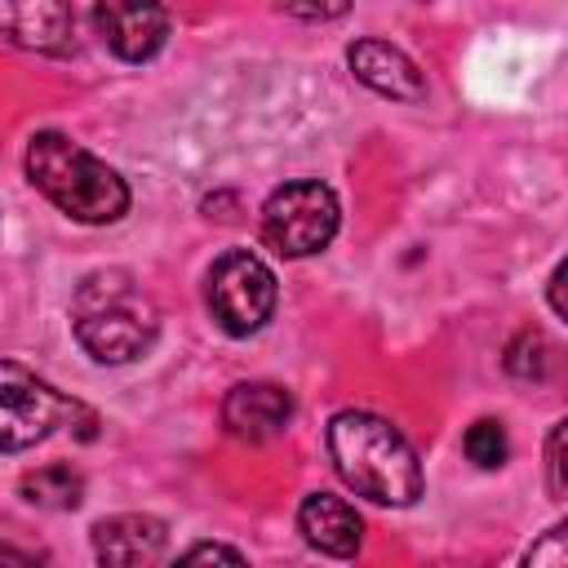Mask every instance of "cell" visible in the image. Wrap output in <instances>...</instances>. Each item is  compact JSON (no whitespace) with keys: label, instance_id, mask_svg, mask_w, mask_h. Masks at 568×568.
Segmentation results:
<instances>
[{"label":"cell","instance_id":"6da1fadb","mask_svg":"<svg viewBox=\"0 0 568 568\" xmlns=\"http://www.w3.org/2000/svg\"><path fill=\"white\" fill-rule=\"evenodd\" d=\"M328 457L346 488L377 506H413L426 488L413 444L368 408H342L328 422Z\"/></svg>","mask_w":568,"mask_h":568},{"label":"cell","instance_id":"7a4b0ae2","mask_svg":"<svg viewBox=\"0 0 568 568\" xmlns=\"http://www.w3.org/2000/svg\"><path fill=\"white\" fill-rule=\"evenodd\" d=\"M22 164H27L31 186L53 209H62L67 217H75L84 226H106V222H120L129 213L124 178L106 160H98L93 151H84L80 142H71L58 129H40L27 142Z\"/></svg>","mask_w":568,"mask_h":568},{"label":"cell","instance_id":"3957f363","mask_svg":"<svg viewBox=\"0 0 568 568\" xmlns=\"http://www.w3.org/2000/svg\"><path fill=\"white\" fill-rule=\"evenodd\" d=\"M71 328L98 364H129L155 346L160 315L129 271H93L75 288Z\"/></svg>","mask_w":568,"mask_h":568},{"label":"cell","instance_id":"277c9868","mask_svg":"<svg viewBox=\"0 0 568 568\" xmlns=\"http://www.w3.org/2000/svg\"><path fill=\"white\" fill-rule=\"evenodd\" d=\"M71 422L93 426V413L44 377H36L27 364L0 359V453L36 448Z\"/></svg>","mask_w":568,"mask_h":568},{"label":"cell","instance_id":"5b68a950","mask_svg":"<svg viewBox=\"0 0 568 568\" xmlns=\"http://www.w3.org/2000/svg\"><path fill=\"white\" fill-rule=\"evenodd\" d=\"M337 222H342V204L315 178L284 182L262 204V240L280 257H311L328 248L337 235Z\"/></svg>","mask_w":568,"mask_h":568},{"label":"cell","instance_id":"8992f818","mask_svg":"<svg viewBox=\"0 0 568 568\" xmlns=\"http://www.w3.org/2000/svg\"><path fill=\"white\" fill-rule=\"evenodd\" d=\"M275 297H280V288H275L271 266L248 248H231L209 266L204 302H209L217 328L231 337L257 333L275 315Z\"/></svg>","mask_w":568,"mask_h":568},{"label":"cell","instance_id":"52a82bcc","mask_svg":"<svg viewBox=\"0 0 568 568\" xmlns=\"http://www.w3.org/2000/svg\"><path fill=\"white\" fill-rule=\"evenodd\" d=\"M93 31L124 62H146L169 40V9L160 0H98Z\"/></svg>","mask_w":568,"mask_h":568},{"label":"cell","instance_id":"ba28073f","mask_svg":"<svg viewBox=\"0 0 568 568\" xmlns=\"http://www.w3.org/2000/svg\"><path fill=\"white\" fill-rule=\"evenodd\" d=\"M0 40L31 53H71L75 49L71 0H0Z\"/></svg>","mask_w":568,"mask_h":568},{"label":"cell","instance_id":"9c48e42d","mask_svg":"<svg viewBox=\"0 0 568 568\" xmlns=\"http://www.w3.org/2000/svg\"><path fill=\"white\" fill-rule=\"evenodd\" d=\"M288 422H293V395L275 382H240L222 399V426L244 444L275 439Z\"/></svg>","mask_w":568,"mask_h":568},{"label":"cell","instance_id":"30bf717a","mask_svg":"<svg viewBox=\"0 0 568 568\" xmlns=\"http://www.w3.org/2000/svg\"><path fill=\"white\" fill-rule=\"evenodd\" d=\"M346 62H351L355 80L368 84L382 98H395V102H422L426 98V75L399 44H386V40L368 36V40H355L346 49Z\"/></svg>","mask_w":568,"mask_h":568},{"label":"cell","instance_id":"8fae6325","mask_svg":"<svg viewBox=\"0 0 568 568\" xmlns=\"http://www.w3.org/2000/svg\"><path fill=\"white\" fill-rule=\"evenodd\" d=\"M297 532L320 555L351 559L359 550V541H364V519L355 515L351 501H342L333 493H306L302 506H297Z\"/></svg>","mask_w":568,"mask_h":568},{"label":"cell","instance_id":"7c38bea8","mask_svg":"<svg viewBox=\"0 0 568 568\" xmlns=\"http://www.w3.org/2000/svg\"><path fill=\"white\" fill-rule=\"evenodd\" d=\"M164 524L155 515H111L93 524V555L102 564H120V568H138L164 555Z\"/></svg>","mask_w":568,"mask_h":568},{"label":"cell","instance_id":"4fadbf2b","mask_svg":"<svg viewBox=\"0 0 568 568\" xmlns=\"http://www.w3.org/2000/svg\"><path fill=\"white\" fill-rule=\"evenodd\" d=\"M18 493L27 506H40V510H75L84 501V475L71 466H40L22 475Z\"/></svg>","mask_w":568,"mask_h":568},{"label":"cell","instance_id":"5bb4252c","mask_svg":"<svg viewBox=\"0 0 568 568\" xmlns=\"http://www.w3.org/2000/svg\"><path fill=\"white\" fill-rule=\"evenodd\" d=\"M462 448H466V457L475 462V466H484V470H493V466H501L506 462V430H501V422H493V417H479L466 435H462Z\"/></svg>","mask_w":568,"mask_h":568},{"label":"cell","instance_id":"9a60e30c","mask_svg":"<svg viewBox=\"0 0 568 568\" xmlns=\"http://www.w3.org/2000/svg\"><path fill=\"white\" fill-rule=\"evenodd\" d=\"M506 368H510L515 377H546V368H550V346H546V337L532 333V328H524V333L506 346Z\"/></svg>","mask_w":568,"mask_h":568},{"label":"cell","instance_id":"2e32d148","mask_svg":"<svg viewBox=\"0 0 568 568\" xmlns=\"http://www.w3.org/2000/svg\"><path fill=\"white\" fill-rule=\"evenodd\" d=\"M524 564H532V568H541V564H546V568H564V564H568V546H564V524L546 528V532H541V541L524 550Z\"/></svg>","mask_w":568,"mask_h":568},{"label":"cell","instance_id":"e0dca14e","mask_svg":"<svg viewBox=\"0 0 568 568\" xmlns=\"http://www.w3.org/2000/svg\"><path fill=\"white\" fill-rule=\"evenodd\" d=\"M546 475H550V497L564 501L568 484H564V422L550 426V439H546Z\"/></svg>","mask_w":568,"mask_h":568},{"label":"cell","instance_id":"ac0fdd59","mask_svg":"<svg viewBox=\"0 0 568 568\" xmlns=\"http://www.w3.org/2000/svg\"><path fill=\"white\" fill-rule=\"evenodd\" d=\"M284 13L293 18H311V22H328V18H342L351 9V0H275Z\"/></svg>","mask_w":568,"mask_h":568},{"label":"cell","instance_id":"d6986e66","mask_svg":"<svg viewBox=\"0 0 568 568\" xmlns=\"http://www.w3.org/2000/svg\"><path fill=\"white\" fill-rule=\"evenodd\" d=\"M182 559H186V564H195V559H226V564H244V550H235V546H217V541H200V546L182 550Z\"/></svg>","mask_w":568,"mask_h":568},{"label":"cell","instance_id":"ffe728a7","mask_svg":"<svg viewBox=\"0 0 568 568\" xmlns=\"http://www.w3.org/2000/svg\"><path fill=\"white\" fill-rule=\"evenodd\" d=\"M559 284H564V262L555 266V275H550V306H555V315H564V297H559Z\"/></svg>","mask_w":568,"mask_h":568},{"label":"cell","instance_id":"44dd1931","mask_svg":"<svg viewBox=\"0 0 568 568\" xmlns=\"http://www.w3.org/2000/svg\"><path fill=\"white\" fill-rule=\"evenodd\" d=\"M0 559H4V564H36L40 555H36V550H13V546H0Z\"/></svg>","mask_w":568,"mask_h":568}]
</instances>
